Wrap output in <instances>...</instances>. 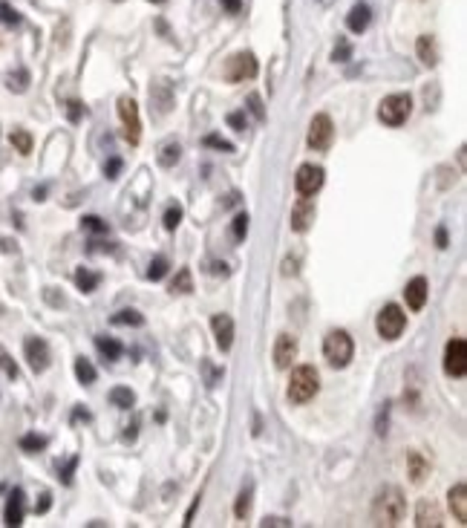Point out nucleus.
Listing matches in <instances>:
<instances>
[{
  "mask_svg": "<svg viewBox=\"0 0 467 528\" xmlns=\"http://www.w3.org/2000/svg\"><path fill=\"white\" fill-rule=\"evenodd\" d=\"M404 514H407V500H404L401 488H395V485L381 488L375 502H372V511H369L375 525H387V528L398 525L404 519Z\"/></svg>",
  "mask_w": 467,
  "mask_h": 528,
  "instance_id": "f257e3e1",
  "label": "nucleus"
},
{
  "mask_svg": "<svg viewBox=\"0 0 467 528\" xmlns=\"http://www.w3.org/2000/svg\"><path fill=\"white\" fill-rule=\"evenodd\" d=\"M320 390V375L312 364H300L291 370V378H288V402L291 405H306L312 402Z\"/></svg>",
  "mask_w": 467,
  "mask_h": 528,
  "instance_id": "f03ea898",
  "label": "nucleus"
},
{
  "mask_svg": "<svg viewBox=\"0 0 467 528\" xmlns=\"http://www.w3.org/2000/svg\"><path fill=\"white\" fill-rule=\"evenodd\" d=\"M323 356H326V361H329L334 370L349 367V361H352V356H355L352 335H349L347 329H332V332L323 338Z\"/></svg>",
  "mask_w": 467,
  "mask_h": 528,
  "instance_id": "7ed1b4c3",
  "label": "nucleus"
},
{
  "mask_svg": "<svg viewBox=\"0 0 467 528\" xmlns=\"http://www.w3.org/2000/svg\"><path fill=\"white\" fill-rule=\"evenodd\" d=\"M412 113V99L407 93H395V96H387L384 101L378 104V119L384 121L387 127H401Z\"/></svg>",
  "mask_w": 467,
  "mask_h": 528,
  "instance_id": "20e7f679",
  "label": "nucleus"
},
{
  "mask_svg": "<svg viewBox=\"0 0 467 528\" xmlns=\"http://www.w3.org/2000/svg\"><path fill=\"white\" fill-rule=\"evenodd\" d=\"M404 326H407L404 309H401L398 303H387L384 309H381V315H378V335L384 338V341H398L401 332H404Z\"/></svg>",
  "mask_w": 467,
  "mask_h": 528,
  "instance_id": "39448f33",
  "label": "nucleus"
},
{
  "mask_svg": "<svg viewBox=\"0 0 467 528\" xmlns=\"http://www.w3.org/2000/svg\"><path fill=\"white\" fill-rule=\"evenodd\" d=\"M118 119L124 124V139L130 145H139L142 142V119H139V104L130 96L118 99Z\"/></svg>",
  "mask_w": 467,
  "mask_h": 528,
  "instance_id": "423d86ee",
  "label": "nucleus"
},
{
  "mask_svg": "<svg viewBox=\"0 0 467 528\" xmlns=\"http://www.w3.org/2000/svg\"><path fill=\"white\" fill-rule=\"evenodd\" d=\"M260 72V64L254 58V53H237L225 61V81L237 84V81H251Z\"/></svg>",
  "mask_w": 467,
  "mask_h": 528,
  "instance_id": "0eeeda50",
  "label": "nucleus"
},
{
  "mask_svg": "<svg viewBox=\"0 0 467 528\" xmlns=\"http://www.w3.org/2000/svg\"><path fill=\"white\" fill-rule=\"evenodd\" d=\"M323 180H326V173L320 165H300L294 173V188L300 197H315L323 188Z\"/></svg>",
  "mask_w": 467,
  "mask_h": 528,
  "instance_id": "6e6552de",
  "label": "nucleus"
},
{
  "mask_svg": "<svg viewBox=\"0 0 467 528\" xmlns=\"http://www.w3.org/2000/svg\"><path fill=\"white\" fill-rule=\"evenodd\" d=\"M444 373L453 378H461L467 373V341L464 338H453L444 349Z\"/></svg>",
  "mask_w": 467,
  "mask_h": 528,
  "instance_id": "1a4fd4ad",
  "label": "nucleus"
},
{
  "mask_svg": "<svg viewBox=\"0 0 467 528\" xmlns=\"http://www.w3.org/2000/svg\"><path fill=\"white\" fill-rule=\"evenodd\" d=\"M332 139H334V124H332V119H329L326 113H317V116L312 119V124H309V145H312L315 150H326V148L332 145Z\"/></svg>",
  "mask_w": 467,
  "mask_h": 528,
  "instance_id": "9d476101",
  "label": "nucleus"
},
{
  "mask_svg": "<svg viewBox=\"0 0 467 528\" xmlns=\"http://www.w3.org/2000/svg\"><path fill=\"white\" fill-rule=\"evenodd\" d=\"M23 356L32 367V373H44L50 367V346L44 338H26L23 341Z\"/></svg>",
  "mask_w": 467,
  "mask_h": 528,
  "instance_id": "9b49d317",
  "label": "nucleus"
},
{
  "mask_svg": "<svg viewBox=\"0 0 467 528\" xmlns=\"http://www.w3.org/2000/svg\"><path fill=\"white\" fill-rule=\"evenodd\" d=\"M315 216H317L315 202L309 197H300V199H297V205L291 208V231L306 234L312 229V223H315Z\"/></svg>",
  "mask_w": 467,
  "mask_h": 528,
  "instance_id": "f8f14e48",
  "label": "nucleus"
},
{
  "mask_svg": "<svg viewBox=\"0 0 467 528\" xmlns=\"http://www.w3.org/2000/svg\"><path fill=\"white\" fill-rule=\"evenodd\" d=\"M294 358H297V341L291 338V335H277V341H274V367L277 370H288L291 364H294Z\"/></svg>",
  "mask_w": 467,
  "mask_h": 528,
  "instance_id": "ddd939ff",
  "label": "nucleus"
},
{
  "mask_svg": "<svg viewBox=\"0 0 467 528\" xmlns=\"http://www.w3.org/2000/svg\"><path fill=\"white\" fill-rule=\"evenodd\" d=\"M210 329H214L217 346L223 352H228L231 343H234V321H231V315H214V318H210Z\"/></svg>",
  "mask_w": 467,
  "mask_h": 528,
  "instance_id": "4468645a",
  "label": "nucleus"
},
{
  "mask_svg": "<svg viewBox=\"0 0 467 528\" xmlns=\"http://www.w3.org/2000/svg\"><path fill=\"white\" fill-rule=\"evenodd\" d=\"M150 104L156 107V116H167L174 107V90H171V84H164V81H156L150 87Z\"/></svg>",
  "mask_w": 467,
  "mask_h": 528,
  "instance_id": "2eb2a0df",
  "label": "nucleus"
},
{
  "mask_svg": "<svg viewBox=\"0 0 467 528\" xmlns=\"http://www.w3.org/2000/svg\"><path fill=\"white\" fill-rule=\"evenodd\" d=\"M415 525L418 528H439L441 525V508L433 500H421L415 508Z\"/></svg>",
  "mask_w": 467,
  "mask_h": 528,
  "instance_id": "dca6fc26",
  "label": "nucleus"
},
{
  "mask_svg": "<svg viewBox=\"0 0 467 528\" xmlns=\"http://www.w3.org/2000/svg\"><path fill=\"white\" fill-rule=\"evenodd\" d=\"M404 297H407V306H410L412 312L424 309V303H427V280H424V277H412L407 283V289H404Z\"/></svg>",
  "mask_w": 467,
  "mask_h": 528,
  "instance_id": "f3484780",
  "label": "nucleus"
},
{
  "mask_svg": "<svg viewBox=\"0 0 467 528\" xmlns=\"http://www.w3.org/2000/svg\"><path fill=\"white\" fill-rule=\"evenodd\" d=\"M407 476H410L412 485H421V482L430 476V462L424 459L418 451H410L407 453Z\"/></svg>",
  "mask_w": 467,
  "mask_h": 528,
  "instance_id": "a211bd4d",
  "label": "nucleus"
},
{
  "mask_svg": "<svg viewBox=\"0 0 467 528\" xmlns=\"http://www.w3.org/2000/svg\"><path fill=\"white\" fill-rule=\"evenodd\" d=\"M369 21H372V9H369V4H355L352 9H349V15H347V26H349V32H355V35H361V32H366L369 29Z\"/></svg>",
  "mask_w": 467,
  "mask_h": 528,
  "instance_id": "6ab92c4d",
  "label": "nucleus"
},
{
  "mask_svg": "<svg viewBox=\"0 0 467 528\" xmlns=\"http://www.w3.org/2000/svg\"><path fill=\"white\" fill-rule=\"evenodd\" d=\"M26 497H23V491L21 488H15L12 494H9V500H6V525H12V528H18L21 522H23V508H26V502H23Z\"/></svg>",
  "mask_w": 467,
  "mask_h": 528,
  "instance_id": "aec40b11",
  "label": "nucleus"
},
{
  "mask_svg": "<svg viewBox=\"0 0 467 528\" xmlns=\"http://www.w3.org/2000/svg\"><path fill=\"white\" fill-rule=\"evenodd\" d=\"M447 500H450V511L456 514V519L467 522V485H464V482H456V485L450 488V494H447Z\"/></svg>",
  "mask_w": 467,
  "mask_h": 528,
  "instance_id": "412c9836",
  "label": "nucleus"
},
{
  "mask_svg": "<svg viewBox=\"0 0 467 528\" xmlns=\"http://www.w3.org/2000/svg\"><path fill=\"white\" fill-rule=\"evenodd\" d=\"M415 53H418L421 64H427V67H436L439 64V47H436V40L430 35H421L415 40Z\"/></svg>",
  "mask_w": 467,
  "mask_h": 528,
  "instance_id": "4be33fe9",
  "label": "nucleus"
},
{
  "mask_svg": "<svg viewBox=\"0 0 467 528\" xmlns=\"http://www.w3.org/2000/svg\"><path fill=\"white\" fill-rule=\"evenodd\" d=\"M96 346H99V352H101L107 361H118L121 352H124V346L116 338H107V335H96Z\"/></svg>",
  "mask_w": 467,
  "mask_h": 528,
  "instance_id": "5701e85b",
  "label": "nucleus"
},
{
  "mask_svg": "<svg viewBox=\"0 0 467 528\" xmlns=\"http://www.w3.org/2000/svg\"><path fill=\"white\" fill-rule=\"evenodd\" d=\"M110 402H113L116 407H121V410H130V407L136 405V392H133L130 387H113V390H110Z\"/></svg>",
  "mask_w": 467,
  "mask_h": 528,
  "instance_id": "b1692460",
  "label": "nucleus"
},
{
  "mask_svg": "<svg viewBox=\"0 0 467 528\" xmlns=\"http://www.w3.org/2000/svg\"><path fill=\"white\" fill-rule=\"evenodd\" d=\"M75 283H78V289L81 292H93L99 283H101V275H96V272H90V269H75Z\"/></svg>",
  "mask_w": 467,
  "mask_h": 528,
  "instance_id": "393cba45",
  "label": "nucleus"
},
{
  "mask_svg": "<svg viewBox=\"0 0 467 528\" xmlns=\"http://www.w3.org/2000/svg\"><path fill=\"white\" fill-rule=\"evenodd\" d=\"M171 292L174 295H191L193 292V275H191V269H179L176 272V277L171 283Z\"/></svg>",
  "mask_w": 467,
  "mask_h": 528,
  "instance_id": "a878e982",
  "label": "nucleus"
},
{
  "mask_svg": "<svg viewBox=\"0 0 467 528\" xmlns=\"http://www.w3.org/2000/svg\"><path fill=\"white\" fill-rule=\"evenodd\" d=\"M179 156H182L179 142H167V145L159 150V165H162V167H174V165L179 162Z\"/></svg>",
  "mask_w": 467,
  "mask_h": 528,
  "instance_id": "bb28decb",
  "label": "nucleus"
},
{
  "mask_svg": "<svg viewBox=\"0 0 467 528\" xmlns=\"http://www.w3.org/2000/svg\"><path fill=\"white\" fill-rule=\"evenodd\" d=\"M110 321H113L116 326H142V324H145V315H139L136 309H121V312H116Z\"/></svg>",
  "mask_w": 467,
  "mask_h": 528,
  "instance_id": "cd10ccee",
  "label": "nucleus"
},
{
  "mask_svg": "<svg viewBox=\"0 0 467 528\" xmlns=\"http://www.w3.org/2000/svg\"><path fill=\"white\" fill-rule=\"evenodd\" d=\"M75 375H78V381H81V384H93V381L99 378L96 367H93L87 358H75Z\"/></svg>",
  "mask_w": 467,
  "mask_h": 528,
  "instance_id": "c85d7f7f",
  "label": "nucleus"
},
{
  "mask_svg": "<svg viewBox=\"0 0 467 528\" xmlns=\"http://www.w3.org/2000/svg\"><path fill=\"white\" fill-rule=\"evenodd\" d=\"M248 514H251V485H245L240 491L237 502H234V517L237 519H248Z\"/></svg>",
  "mask_w": 467,
  "mask_h": 528,
  "instance_id": "c756f323",
  "label": "nucleus"
},
{
  "mask_svg": "<svg viewBox=\"0 0 467 528\" xmlns=\"http://www.w3.org/2000/svg\"><path fill=\"white\" fill-rule=\"evenodd\" d=\"M47 448V436H38V433H26L21 439V451L26 453H38V451H44Z\"/></svg>",
  "mask_w": 467,
  "mask_h": 528,
  "instance_id": "7c9ffc66",
  "label": "nucleus"
},
{
  "mask_svg": "<svg viewBox=\"0 0 467 528\" xmlns=\"http://www.w3.org/2000/svg\"><path fill=\"white\" fill-rule=\"evenodd\" d=\"M9 139H12V145L18 148V153H23V156L32 153V136L26 133V130H15V133H12Z\"/></svg>",
  "mask_w": 467,
  "mask_h": 528,
  "instance_id": "2f4dec72",
  "label": "nucleus"
},
{
  "mask_svg": "<svg viewBox=\"0 0 467 528\" xmlns=\"http://www.w3.org/2000/svg\"><path fill=\"white\" fill-rule=\"evenodd\" d=\"M167 269H171V263H167L164 257H156V260L150 263V269H147V277L156 283V280H162V277L167 275Z\"/></svg>",
  "mask_w": 467,
  "mask_h": 528,
  "instance_id": "473e14b6",
  "label": "nucleus"
},
{
  "mask_svg": "<svg viewBox=\"0 0 467 528\" xmlns=\"http://www.w3.org/2000/svg\"><path fill=\"white\" fill-rule=\"evenodd\" d=\"M162 223H164L167 231H176V226L182 223V208H179V205H171V208L164 211V219H162Z\"/></svg>",
  "mask_w": 467,
  "mask_h": 528,
  "instance_id": "72a5a7b5",
  "label": "nucleus"
},
{
  "mask_svg": "<svg viewBox=\"0 0 467 528\" xmlns=\"http://www.w3.org/2000/svg\"><path fill=\"white\" fill-rule=\"evenodd\" d=\"M332 58H334L337 64H347V61L352 58V47H349V40H347V38H337V47H334Z\"/></svg>",
  "mask_w": 467,
  "mask_h": 528,
  "instance_id": "f704fd0d",
  "label": "nucleus"
},
{
  "mask_svg": "<svg viewBox=\"0 0 467 528\" xmlns=\"http://www.w3.org/2000/svg\"><path fill=\"white\" fill-rule=\"evenodd\" d=\"M202 373H205V384H208V387H217V384H220V378L225 375L223 370H217V367H214V364H210L208 358L202 361Z\"/></svg>",
  "mask_w": 467,
  "mask_h": 528,
  "instance_id": "c9c22d12",
  "label": "nucleus"
},
{
  "mask_svg": "<svg viewBox=\"0 0 467 528\" xmlns=\"http://www.w3.org/2000/svg\"><path fill=\"white\" fill-rule=\"evenodd\" d=\"M231 231H234V240H237V243L245 240V234H248V214H237V216H234Z\"/></svg>",
  "mask_w": 467,
  "mask_h": 528,
  "instance_id": "e433bc0d",
  "label": "nucleus"
},
{
  "mask_svg": "<svg viewBox=\"0 0 467 528\" xmlns=\"http://www.w3.org/2000/svg\"><path fill=\"white\" fill-rule=\"evenodd\" d=\"M81 229H87L93 234H107V223H104L101 216H84L81 219Z\"/></svg>",
  "mask_w": 467,
  "mask_h": 528,
  "instance_id": "4c0bfd02",
  "label": "nucleus"
},
{
  "mask_svg": "<svg viewBox=\"0 0 467 528\" xmlns=\"http://www.w3.org/2000/svg\"><path fill=\"white\" fill-rule=\"evenodd\" d=\"M248 110L254 113V119H257V121H266V107H263V99L257 93L248 96Z\"/></svg>",
  "mask_w": 467,
  "mask_h": 528,
  "instance_id": "58836bf2",
  "label": "nucleus"
},
{
  "mask_svg": "<svg viewBox=\"0 0 467 528\" xmlns=\"http://www.w3.org/2000/svg\"><path fill=\"white\" fill-rule=\"evenodd\" d=\"M75 468H78V456H69L67 465H58V473H61V482H64V485H72V473H75Z\"/></svg>",
  "mask_w": 467,
  "mask_h": 528,
  "instance_id": "ea45409f",
  "label": "nucleus"
},
{
  "mask_svg": "<svg viewBox=\"0 0 467 528\" xmlns=\"http://www.w3.org/2000/svg\"><path fill=\"white\" fill-rule=\"evenodd\" d=\"M205 145H208V148H217V150H225V153H234V145L225 142V139L217 136V133H208V136H205Z\"/></svg>",
  "mask_w": 467,
  "mask_h": 528,
  "instance_id": "a19ab883",
  "label": "nucleus"
},
{
  "mask_svg": "<svg viewBox=\"0 0 467 528\" xmlns=\"http://www.w3.org/2000/svg\"><path fill=\"white\" fill-rule=\"evenodd\" d=\"M0 21L9 23V26H18V23H21V15H18L9 4H0Z\"/></svg>",
  "mask_w": 467,
  "mask_h": 528,
  "instance_id": "79ce46f5",
  "label": "nucleus"
},
{
  "mask_svg": "<svg viewBox=\"0 0 467 528\" xmlns=\"http://www.w3.org/2000/svg\"><path fill=\"white\" fill-rule=\"evenodd\" d=\"M228 124L237 130V133H245V130H248V121H245V113H242V110L231 113V116H228Z\"/></svg>",
  "mask_w": 467,
  "mask_h": 528,
  "instance_id": "37998d69",
  "label": "nucleus"
},
{
  "mask_svg": "<svg viewBox=\"0 0 467 528\" xmlns=\"http://www.w3.org/2000/svg\"><path fill=\"white\" fill-rule=\"evenodd\" d=\"M118 173H121V156H110L107 165H104V176L107 180H116Z\"/></svg>",
  "mask_w": 467,
  "mask_h": 528,
  "instance_id": "c03bdc74",
  "label": "nucleus"
},
{
  "mask_svg": "<svg viewBox=\"0 0 467 528\" xmlns=\"http://www.w3.org/2000/svg\"><path fill=\"white\" fill-rule=\"evenodd\" d=\"M0 367H4V373H6L9 378H18V367H15V361L6 356L4 349H0Z\"/></svg>",
  "mask_w": 467,
  "mask_h": 528,
  "instance_id": "a18cd8bd",
  "label": "nucleus"
},
{
  "mask_svg": "<svg viewBox=\"0 0 467 528\" xmlns=\"http://www.w3.org/2000/svg\"><path fill=\"white\" fill-rule=\"evenodd\" d=\"M260 525H263V528H288L291 519H286V517H266Z\"/></svg>",
  "mask_w": 467,
  "mask_h": 528,
  "instance_id": "49530a36",
  "label": "nucleus"
},
{
  "mask_svg": "<svg viewBox=\"0 0 467 528\" xmlns=\"http://www.w3.org/2000/svg\"><path fill=\"white\" fill-rule=\"evenodd\" d=\"M67 107H69V110H67L69 121H81V116H84V104H81V101H69Z\"/></svg>",
  "mask_w": 467,
  "mask_h": 528,
  "instance_id": "de8ad7c7",
  "label": "nucleus"
},
{
  "mask_svg": "<svg viewBox=\"0 0 467 528\" xmlns=\"http://www.w3.org/2000/svg\"><path fill=\"white\" fill-rule=\"evenodd\" d=\"M50 502H52L50 494H40V502L35 505V511H38V514H47V511H50Z\"/></svg>",
  "mask_w": 467,
  "mask_h": 528,
  "instance_id": "09e8293b",
  "label": "nucleus"
},
{
  "mask_svg": "<svg viewBox=\"0 0 467 528\" xmlns=\"http://www.w3.org/2000/svg\"><path fill=\"white\" fill-rule=\"evenodd\" d=\"M436 243H439V248H447V229H444V226H439V231H436Z\"/></svg>",
  "mask_w": 467,
  "mask_h": 528,
  "instance_id": "8fccbe9b",
  "label": "nucleus"
},
{
  "mask_svg": "<svg viewBox=\"0 0 467 528\" xmlns=\"http://www.w3.org/2000/svg\"><path fill=\"white\" fill-rule=\"evenodd\" d=\"M223 6H225V9H228V12H231V15H237V12H240V6H242V4H240V0H223Z\"/></svg>",
  "mask_w": 467,
  "mask_h": 528,
  "instance_id": "3c124183",
  "label": "nucleus"
},
{
  "mask_svg": "<svg viewBox=\"0 0 467 528\" xmlns=\"http://www.w3.org/2000/svg\"><path fill=\"white\" fill-rule=\"evenodd\" d=\"M214 275H228V266H225V263H214Z\"/></svg>",
  "mask_w": 467,
  "mask_h": 528,
  "instance_id": "603ef678",
  "label": "nucleus"
},
{
  "mask_svg": "<svg viewBox=\"0 0 467 528\" xmlns=\"http://www.w3.org/2000/svg\"><path fill=\"white\" fill-rule=\"evenodd\" d=\"M72 419H84V422H90V413H87V410H81V407H78V410L72 413Z\"/></svg>",
  "mask_w": 467,
  "mask_h": 528,
  "instance_id": "864d4df0",
  "label": "nucleus"
},
{
  "mask_svg": "<svg viewBox=\"0 0 467 528\" xmlns=\"http://www.w3.org/2000/svg\"><path fill=\"white\" fill-rule=\"evenodd\" d=\"M47 197V188H35V199L40 202V199H44Z\"/></svg>",
  "mask_w": 467,
  "mask_h": 528,
  "instance_id": "5fc2aeb1",
  "label": "nucleus"
},
{
  "mask_svg": "<svg viewBox=\"0 0 467 528\" xmlns=\"http://www.w3.org/2000/svg\"><path fill=\"white\" fill-rule=\"evenodd\" d=\"M153 4H164V0H153Z\"/></svg>",
  "mask_w": 467,
  "mask_h": 528,
  "instance_id": "6e6d98bb",
  "label": "nucleus"
}]
</instances>
